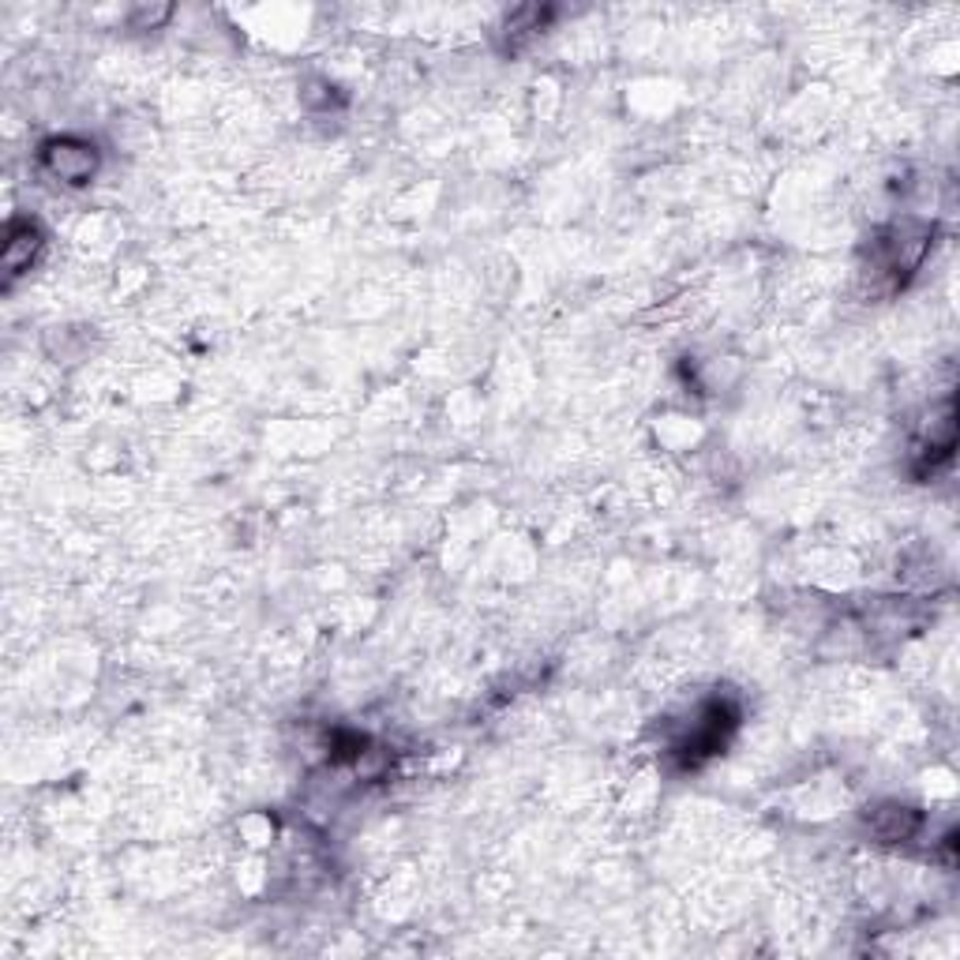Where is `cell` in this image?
<instances>
[{
    "label": "cell",
    "mask_w": 960,
    "mask_h": 960,
    "mask_svg": "<svg viewBox=\"0 0 960 960\" xmlns=\"http://www.w3.org/2000/svg\"><path fill=\"white\" fill-rule=\"evenodd\" d=\"M49 166L61 181L83 184L90 173H95V150L90 147H75V143H53L49 147Z\"/></svg>",
    "instance_id": "cell-1"
}]
</instances>
